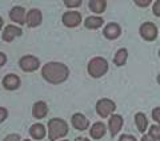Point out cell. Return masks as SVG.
I'll return each mask as SVG.
<instances>
[{"mask_svg":"<svg viewBox=\"0 0 160 141\" xmlns=\"http://www.w3.org/2000/svg\"><path fill=\"white\" fill-rule=\"evenodd\" d=\"M42 75L48 83L60 84L67 80L69 70L66 65L62 63H48L43 67Z\"/></svg>","mask_w":160,"mask_h":141,"instance_id":"6da1fadb","label":"cell"},{"mask_svg":"<svg viewBox=\"0 0 160 141\" xmlns=\"http://www.w3.org/2000/svg\"><path fill=\"white\" fill-rule=\"evenodd\" d=\"M68 133V125L62 119H52L48 123V134L49 140L55 141Z\"/></svg>","mask_w":160,"mask_h":141,"instance_id":"7a4b0ae2","label":"cell"},{"mask_svg":"<svg viewBox=\"0 0 160 141\" xmlns=\"http://www.w3.org/2000/svg\"><path fill=\"white\" fill-rule=\"evenodd\" d=\"M108 70V63L103 57H95L88 64V72L92 77H102Z\"/></svg>","mask_w":160,"mask_h":141,"instance_id":"3957f363","label":"cell"},{"mask_svg":"<svg viewBox=\"0 0 160 141\" xmlns=\"http://www.w3.org/2000/svg\"><path fill=\"white\" fill-rule=\"evenodd\" d=\"M115 103L109 99H102L96 104V112L102 116V117H108L113 110H115Z\"/></svg>","mask_w":160,"mask_h":141,"instance_id":"277c9868","label":"cell"},{"mask_svg":"<svg viewBox=\"0 0 160 141\" xmlns=\"http://www.w3.org/2000/svg\"><path fill=\"white\" fill-rule=\"evenodd\" d=\"M140 35L148 41H152L158 36V28L153 23H144L140 27Z\"/></svg>","mask_w":160,"mask_h":141,"instance_id":"5b68a950","label":"cell"},{"mask_svg":"<svg viewBox=\"0 0 160 141\" xmlns=\"http://www.w3.org/2000/svg\"><path fill=\"white\" fill-rule=\"evenodd\" d=\"M39 60L35 56H24L22 60H20V68L23 70H27V72H31V70H36L39 68Z\"/></svg>","mask_w":160,"mask_h":141,"instance_id":"8992f818","label":"cell"},{"mask_svg":"<svg viewBox=\"0 0 160 141\" xmlns=\"http://www.w3.org/2000/svg\"><path fill=\"white\" fill-rule=\"evenodd\" d=\"M80 22H82V16H80L79 12L69 11L64 13V16H63V23L67 27H76L80 24Z\"/></svg>","mask_w":160,"mask_h":141,"instance_id":"52a82bcc","label":"cell"},{"mask_svg":"<svg viewBox=\"0 0 160 141\" xmlns=\"http://www.w3.org/2000/svg\"><path fill=\"white\" fill-rule=\"evenodd\" d=\"M26 22L28 24V27H38L39 24L42 23V12H40L39 9L29 11L26 17Z\"/></svg>","mask_w":160,"mask_h":141,"instance_id":"ba28073f","label":"cell"},{"mask_svg":"<svg viewBox=\"0 0 160 141\" xmlns=\"http://www.w3.org/2000/svg\"><path fill=\"white\" fill-rule=\"evenodd\" d=\"M22 35V29L16 26H7L6 29H4L3 32V39L6 40V41H12L15 37H18Z\"/></svg>","mask_w":160,"mask_h":141,"instance_id":"9c48e42d","label":"cell"},{"mask_svg":"<svg viewBox=\"0 0 160 141\" xmlns=\"http://www.w3.org/2000/svg\"><path fill=\"white\" fill-rule=\"evenodd\" d=\"M72 124L73 127L79 129V130H84L88 128V119L86 117V116H83L82 113H75L72 116Z\"/></svg>","mask_w":160,"mask_h":141,"instance_id":"30bf717a","label":"cell"},{"mask_svg":"<svg viewBox=\"0 0 160 141\" xmlns=\"http://www.w3.org/2000/svg\"><path fill=\"white\" fill-rule=\"evenodd\" d=\"M123 127V119L122 116L119 114H113L111 116V119H109V130H111V134L112 136H116L118 132Z\"/></svg>","mask_w":160,"mask_h":141,"instance_id":"8fae6325","label":"cell"},{"mask_svg":"<svg viewBox=\"0 0 160 141\" xmlns=\"http://www.w3.org/2000/svg\"><path fill=\"white\" fill-rule=\"evenodd\" d=\"M9 17H11L15 23L24 24L26 23V17H24V8L22 7H13L9 12Z\"/></svg>","mask_w":160,"mask_h":141,"instance_id":"7c38bea8","label":"cell"},{"mask_svg":"<svg viewBox=\"0 0 160 141\" xmlns=\"http://www.w3.org/2000/svg\"><path fill=\"white\" fill-rule=\"evenodd\" d=\"M48 113V108H47V104L43 103V101H38L36 104L33 105V116L35 119H43L46 117Z\"/></svg>","mask_w":160,"mask_h":141,"instance_id":"4fadbf2b","label":"cell"},{"mask_svg":"<svg viewBox=\"0 0 160 141\" xmlns=\"http://www.w3.org/2000/svg\"><path fill=\"white\" fill-rule=\"evenodd\" d=\"M3 85L6 87L7 89H16L19 85H20V80L16 75H7L3 80Z\"/></svg>","mask_w":160,"mask_h":141,"instance_id":"5bb4252c","label":"cell"},{"mask_svg":"<svg viewBox=\"0 0 160 141\" xmlns=\"http://www.w3.org/2000/svg\"><path fill=\"white\" fill-rule=\"evenodd\" d=\"M119 35H120V27L118 24L111 23L104 28V36L108 39H116V37H119Z\"/></svg>","mask_w":160,"mask_h":141,"instance_id":"9a60e30c","label":"cell"},{"mask_svg":"<svg viewBox=\"0 0 160 141\" xmlns=\"http://www.w3.org/2000/svg\"><path fill=\"white\" fill-rule=\"evenodd\" d=\"M29 133L33 139L36 140H42L44 136H46V128H44L43 124H33L31 129H29Z\"/></svg>","mask_w":160,"mask_h":141,"instance_id":"2e32d148","label":"cell"},{"mask_svg":"<svg viewBox=\"0 0 160 141\" xmlns=\"http://www.w3.org/2000/svg\"><path fill=\"white\" fill-rule=\"evenodd\" d=\"M106 133V125L103 123H95L91 128V136L93 139H102Z\"/></svg>","mask_w":160,"mask_h":141,"instance_id":"e0dca14e","label":"cell"},{"mask_svg":"<svg viewBox=\"0 0 160 141\" xmlns=\"http://www.w3.org/2000/svg\"><path fill=\"white\" fill-rule=\"evenodd\" d=\"M135 123H136V127H138V129L140 130V132H144L148 127V120H147L144 113H138L136 116H135Z\"/></svg>","mask_w":160,"mask_h":141,"instance_id":"ac0fdd59","label":"cell"},{"mask_svg":"<svg viewBox=\"0 0 160 141\" xmlns=\"http://www.w3.org/2000/svg\"><path fill=\"white\" fill-rule=\"evenodd\" d=\"M103 26V19L102 17H96V16H89L86 19V27L91 28V29H96L99 27Z\"/></svg>","mask_w":160,"mask_h":141,"instance_id":"d6986e66","label":"cell"},{"mask_svg":"<svg viewBox=\"0 0 160 141\" xmlns=\"http://www.w3.org/2000/svg\"><path fill=\"white\" fill-rule=\"evenodd\" d=\"M89 8L95 13H102L106 8V2L104 0H91L89 2Z\"/></svg>","mask_w":160,"mask_h":141,"instance_id":"ffe728a7","label":"cell"},{"mask_svg":"<svg viewBox=\"0 0 160 141\" xmlns=\"http://www.w3.org/2000/svg\"><path fill=\"white\" fill-rule=\"evenodd\" d=\"M127 57H128V52H127V49L122 48V49H119V51L116 52V55H115L113 61H115V64L119 65V67H120V65H124V64H126Z\"/></svg>","mask_w":160,"mask_h":141,"instance_id":"44dd1931","label":"cell"},{"mask_svg":"<svg viewBox=\"0 0 160 141\" xmlns=\"http://www.w3.org/2000/svg\"><path fill=\"white\" fill-rule=\"evenodd\" d=\"M149 137H152L155 141H158L160 139V128L158 125H152L151 128H149Z\"/></svg>","mask_w":160,"mask_h":141,"instance_id":"7402d4cb","label":"cell"},{"mask_svg":"<svg viewBox=\"0 0 160 141\" xmlns=\"http://www.w3.org/2000/svg\"><path fill=\"white\" fill-rule=\"evenodd\" d=\"M20 137H19V134H8L6 139H4V141H19Z\"/></svg>","mask_w":160,"mask_h":141,"instance_id":"603a6c76","label":"cell"},{"mask_svg":"<svg viewBox=\"0 0 160 141\" xmlns=\"http://www.w3.org/2000/svg\"><path fill=\"white\" fill-rule=\"evenodd\" d=\"M7 114H8L7 109H4V108H0V123H3L4 120L7 119Z\"/></svg>","mask_w":160,"mask_h":141,"instance_id":"cb8c5ba5","label":"cell"},{"mask_svg":"<svg viewBox=\"0 0 160 141\" xmlns=\"http://www.w3.org/2000/svg\"><path fill=\"white\" fill-rule=\"evenodd\" d=\"M153 120L156 123L160 121V108H155L153 109Z\"/></svg>","mask_w":160,"mask_h":141,"instance_id":"d4e9b609","label":"cell"},{"mask_svg":"<svg viewBox=\"0 0 160 141\" xmlns=\"http://www.w3.org/2000/svg\"><path fill=\"white\" fill-rule=\"evenodd\" d=\"M119 141H136V139L133 136H128V134H123L122 137L119 139Z\"/></svg>","mask_w":160,"mask_h":141,"instance_id":"484cf974","label":"cell"},{"mask_svg":"<svg viewBox=\"0 0 160 141\" xmlns=\"http://www.w3.org/2000/svg\"><path fill=\"white\" fill-rule=\"evenodd\" d=\"M153 13L156 15V16H160V2L159 0L155 3V6H153Z\"/></svg>","mask_w":160,"mask_h":141,"instance_id":"4316f807","label":"cell"},{"mask_svg":"<svg viewBox=\"0 0 160 141\" xmlns=\"http://www.w3.org/2000/svg\"><path fill=\"white\" fill-rule=\"evenodd\" d=\"M82 2H66V6L67 7H79Z\"/></svg>","mask_w":160,"mask_h":141,"instance_id":"83f0119b","label":"cell"},{"mask_svg":"<svg viewBox=\"0 0 160 141\" xmlns=\"http://www.w3.org/2000/svg\"><path fill=\"white\" fill-rule=\"evenodd\" d=\"M135 3H136L138 6H140V7H146V6H148V4L151 3V0H144V2H139V0H136Z\"/></svg>","mask_w":160,"mask_h":141,"instance_id":"f1b7e54d","label":"cell"},{"mask_svg":"<svg viewBox=\"0 0 160 141\" xmlns=\"http://www.w3.org/2000/svg\"><path fill=\"white\" fill-rule=\"evenodd\" d=\"M6 55H4V53H2V52H0V67H2V65H4V64H6Z\"/></svg>","mask_w":160,"mask_h":141,"instance_id":"f546056e","label":"cell"},{"mask_svg":"<svg viewBox=\"0 0 160 141\" xmlns=\"http://www.w3.org/2000/svg\"><path fill=\"white\" fill-rule=\"evenodd\" d=\"M142 141H155V140H153L152 137H149V136H143Z\"/></svg>","mask_w":160,"mask_h":141,"instance_id":"4dcf8cb0","label":"cell"},{"mask_svg":"<svg viewBox=\"0 0 160 141\" xmlns=\"http://www.w3.org/2000/svg\"><path fill=\"white\" fill-rule=\"evenodd\" d=\"M75 141H89V140H88V139H86V137H78Z\"/></svg>","mask_w":160,"mask_h":141,"instance_id":"1f68e13d","label":"cell"},{"mask_svg":"<svg viewBox=\"0 0 160 141\" xmlns=\"http://www.w3.org/2000/svg\"><path fill=\"white\" fill-rule=\"evenodd\" d=\"M2 27H3V19L0 17V28H2Z\"/></svg>","mask_w":160,"mask_h":141,"instance_id":"d6a6232c","label":"cell"},{"mask_svg":"<svg viewBox=\"0 0 160 141\" xmlns=\"http://www.w3.org/2000/svg\"><path fill=\"white\" fill-rule=\"evenodd\" d=\"M24 141H29V140H24Z\"/></svg>","mask_w":160,"mask_h":141,"instance_id":"836d02e7","label":"cell"},{"mask_svg":"<svg viewBox=\"0 0 160 141\" xmlns=\"http://www.w3.org/2000/svg\"><path fill=\"white\" fill-rule=\"evenodd\" d=\"M63 141H67V140H63Z\"/></svg>","mask_w":160,"mask_h":141,"instance_id":"e575fe53","label":"cell"}]
</instances>
